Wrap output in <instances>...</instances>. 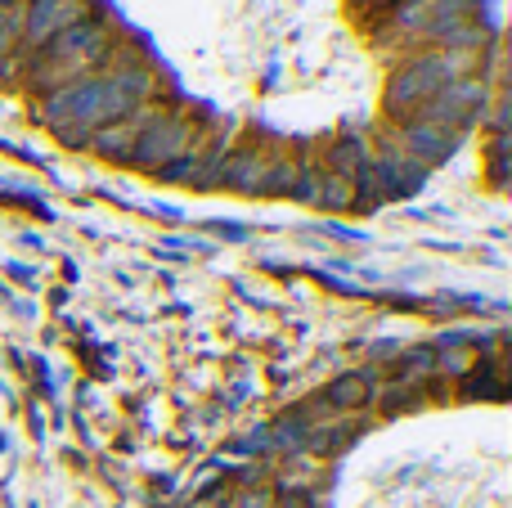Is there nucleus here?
Listing matches in <instances>:
<instances>
[{
	"mask_svg": "<svg viewBox=\"0 0 512 508\" xmlns=\"http://www.w3.org/2000/svg\"><path fill=\"white\" fill-rule=\"evenodd\" d=\"M445 81H454L450 68H445V54H423V59L405 63V68L391 77L387 108L391 113H418V108H427L436 95H441Z\"/></svg>",
	"mask_w": 512,
	"mask_h": 508,
	"instance_id": "obj_1",
	"label": "nucleus"
},
{
	"mask_svg": "<svg viewBox=\"0 0 512 508\" xmlns=\"http://www.w3.org/2000/svg\"><path fill=\"white\" fill-rule=\"evenodd\" d=\"M189 149V122H180V117H158V122H144L140 126V140H135L131 158L140 162V167H162L167 158H180V153Z\"/></svg>",
	"mask_w": 512,
	"mask_h": 508,
	"instance_id": "obj_2",
	"label": "nucleus"
},
{
	"mask_svg": "<svg viewBox=\"0 0 512 508\" xmlns=\"http://www.w3.org/2000/svg\"><path fill=\"white\" fill-rule=\"evenodd\" d=\"M77 18H81V0H32L18 23H23L27 41L41 45V41H50V36H59L63 27H72Z\"/></svg>",
	"mask_w": 512,
	"mask_h": 508,
	"instance_id": "obj_3",
	"label": "nucleus"
},
{
	"mask_svg": "<svg viewBox=\"0 0 512 508\" xmlns=\"http://www.w3.org/2000/svg\"><path fill=\"white\" fill-rule=\"evenodd\" d=\"M454 149H459V135L454 131H441V126H427V122L405 126V153L418 162V167H427V162H445Z\"/></svg>",
	"mask_w": 512,
	"mask_h": 508,
	"instance_id": "obj_4",
	"label": "nucleus"
},
{
	"mask_svg": "<svg viewBox=\"0 0 512 508\" xmlns=\"http://www.w3.org/2000/svg\"><path fill=\"white\" fill-rule=\"evenodd\" d=\"M99 45H104V23L99 18H77L72 27H63L59 36H50V59L68 63V59H81V54H99Z\"/></svg>",
	"mask_w": 512,
	"mask_h": 508,
	"instance_id": "obj_5",
	"label": "nucleus"
},
{
	"mask_svg": "<svg viewBox=\"0 0 512 508\" xmlns=\"http://www.w3.org/2000/svg\"><path fill=\"white\" fill-rule=\"evenodd\" d=\"M140 117H122V122H104L95 135H90L86 144H95L104 158H131V149H135V140H140Z\"/></svg>",
	"mask_w": 512,
	"mask_h": 508,
	"instance_id": "obj_6",
	"label": "nucleus"
},
{
	"mask_svg": "<svg viewBox=\"0 0 512 508\" xmlns=\"http://www.w3.org/2000/svg\"><path fill=\"white\" fill-rule=\"evenodd\" d=\"M369 396H373L369 374H342L337 383H328L324 405H333V410H360V405H369Z\"/></svg>",
	"mask_w": 512,
	"mask_h": 508,
	"instance_id": "obj_7",
	"label": "nucleus"
},
{
	"mask_svg": "<svg viewBox=\"0 0 512 508\" xmlns=\"http://www.w3.org/2000/svg\"><path fill=\"white\" fill-rule=\"evenodd\" d=\"M364 162H369V149H364L360 140H337L333 144V176H342V180L360 176Z\"/></svg>",
	"mask_w": 512,
	"mask_h": 508,
	"instance_id": "obj_8",
	"label": "nucleus"
},
{
	"mask_svg": "<svg viewBox=\"0 0 512 508\" xmlns=\"http://www.w3.org/2000/svg\"><path fill=\"white\" fill-rule=\"evenodd\" d=\"M23 32V23H18V18H0V54L9 50V45H14V36Z\"/></svg>",
	"mask_w": 512,
	"mask_h": 508,
	"instance_id": "obj_9",
	"label": "nucleus"
},
{
	"mask_svg": "<svg viewBox=\"0 0 512 508\" xmlns=\"http://www.w3.org/2000/svg\"><path fill=\"white\" fill-rule=\"evenodd\" d=\"M239 508H270V495H265V491L256 495L252 491V495H243V500H239Z\"/></svg>",
	"mask_w": 512,
	"mask_h": 508,
	"instance_id": "obj_10",
	"label": "nucleus"
},
{
	"mask_svg": "<svg viewBox=\"0 0 512 508\" xmlns=\"http://www.w3.org/2000/svg\"><path fill=\"white\" fill-rule=\"evenodd\" d=\"M369 5H396V0H369Z\"/></svg>",
	"mask_w": 512,
	"mask_h": 508,
	"instance_id": "obj_11",
	"label": "nucleus"
},
{
	"mask_svg": "<svg viewBox=\"0 0 512 508\" xmlns=\"http://www.w3.org/2000/svg\"><path fill=\"white\" fill-rule=\"evenodd\" d=\"M0 5H5V9H9V5H18V0H0Z\"/></svg>",
	"mask_w": 512,
	"mask_h": 508,
	"instance_id": "obj_12",
	"label": "nucleus"
}]
</instances>
